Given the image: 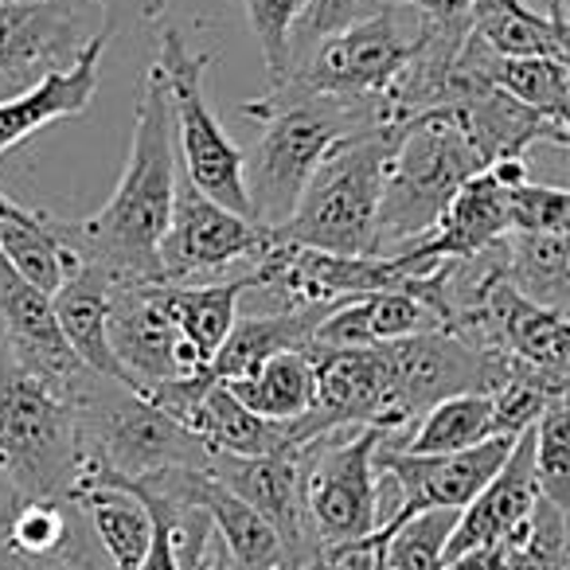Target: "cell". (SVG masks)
I'll use <instances>...</instances> for the list:
<instances>
[{
  "label": "cell",
  "instance_id": "1",
  "mask_svg": "<svg viewBox=\"0 0 570 570\" xmlns=\"http://www.w3.org/2000/svg\"><path fill=\"white\" fill-rule=\"evenodd\" d=\"M176 137L173 106H168L160 71L149 63L137 90L129 157L118 176L114 196L87 219H56L48 227L75 254L79 266L102 269L118 285H157V246L168 227L176 191Z\"/></svg>",
  "mask_w": 570,
  "mask_h": 570
},
{
  "label": "cell",
  "instance_id": "2",
  "mask_svg": "<svg viewBox=\"0 0 570 570\" xmlns=\"http://www.w3.org/2000/svg\"><path fill=\"white\" fill-rule=\"evenodd\" d=\"M79 442V476L71 497L82 484L121 481L137 484L165 469H199L212 465V445L165 411L141 399L137 391L90 372L67 399Z\"/></svg>",
  "mask_w": 570,
  "mask_h": 570
},
{
  "label": "cell",
  "instance_id": "3",
  "mask_svg": "<svg viewBox=\"0 0 570 570\" xmlns=\"http://www.w3.org/2000/svg\"><path fill=\"white\" fill-rule=\"evenodd\" d=\"M426 17L395 0L352 20L348 28L313 43L302 59H294L289 75L266 90L258 102H243V118H262L277 106L336 98V102H383L403 75L406 59L419 48Z\"/></svg>",
  "mask_w": 570,
  "mask_h": 570
},
{
  "label": "cell",
  "instance_id": "4",
  "mask_svg": "<svg viewBox=\"0 0 570 570\" xmlns=\"http://www.w3.org/2000/svg\"><path fill=\"white\" fill-rule=\"evenodd\" d=\"M254 121L262 126V137L250 145V153H243V184L250 219L269 230L294 215L313 168L336 141L375 126H399L383 102H336V98L277 106Z\"/></svg>",
  "mask_w": 570,
  "mask_h": 570
},
{
  "label": "cell",
  "instance_id": "5",
  "mask_svg": "<svg viewBox=\"0 0 570 570\" xmlns=\"http://www.w3.org/2000/svg\"><path fill=\"white\" fill-rule=\"evenodd\" d=\"M481 168V157L445 106L406 118L399 126L395 153H391L387 176H383L375 254H399L422 243L438 227L461 184Z\"/></svg>",
  "mask_w": 570,
  "mask_h": 570
},
{
  "label": "cell",
  "instance_id": "6",
  "mask_svg": "<svg viewBox=\"0 0 570 570\" xmlns=\"http://www.w3.org/2000/svg\"><path fill=\"white\" fill-rule=\"evenodd\" d=\"M399 126H375L336 141L313 168L294 215L274 235L325 254H375V215Z\"/></svg>",
  "mask_w": 570,
  "mask_h": 570
},
{
  "label": "cell",
  "instance_id": "7",
  "mask_svg": "<svg viewBox=\"0 0 570 570\" xmlns=\"http://www.w3.org/2000/svg\"><path fill=\"white\" fill-rule=\"evenodd\" d=\"M0 465L24 500H67L79 476L71 406L0 341Z\"/></svg>",
  "mask_w": 570,
  "mask_h": 570
},
{
  "label": "cell",
  "instance_id": "8",
  "mask_svg": "<svg viewBox=\"0 0 570 570\" xmlns=\"http://www.w3.org/2000/svg\"><path fill=\"white\" fill-rule=\"evenodd\" d=\"M153 28V67L165 82L168 106H173V137H176V165L180 173L204 191L207 199L230 207L238 215H250L243 184V149L227 137L215 110L207 106L204 82L219 51H191L184 32L168 20H157Z\"/></svg>",
  "mask_w": 570,
  "mask_h": 570
},
{
  "label": "cell",
  "instance_id": "9",
  "mask_svg": "<svg viewBox=\"0 0 570 570\" xmlns=\"http://www.w3.org/2000/svg\"><path fill=\"white\" fill-rule=\"evenodd\" d=\"M380 426L325 430L297 450V484H302V523L309 539V559L321 547L348 543L380 528L375 500V450Z\"/></svg>",
  "mask_w": 570,
  "mask_h": 570
},
{
  "label": "cell",
  "instance_id": "10",
  "mask_svg": "<svg viewBox=\"0 0 570 570\" xmlns=\"http://www.w3.org/2000/svg\"><path fill=\"white\" fill-rule=\"evenodd\" d=\"M387 352V414H383V434L387 442L403 438L430 406L453 395H492L528 372L523 364L508 360L497 348L461 341L458 333H422L406 341L383 344Z\"/></svg>",
  "mask_w": 570,
  "mask_h": 570
},
{
  "label": "cell",
  "instance_id": "11",
  "mask_svg": "<svg viewBox=\"0 0 570 570\" xmlns=\"http://www.w3.org/2000/svg\"><path fill=\"white\" fill-rule=\"evenodd\" d=\"M274 238H277L274 230L254 223L250 215H238L230 207L207 199L176 168L173 212H168V227L157 246V262H160L157 285L215 277L230 266L250 269L274 246Z\"/></svg>",
  "mask_w": 570,
  "mask_h": 570
},
{
  "label": "cell",
  "instance_id": "12",
  "mask_svg": "<svg viewBox=\"0 0 570 570\" xmlns=\"http://www.w3.org/2000/svg\"><path fill=\"white\" fill-rule=\"evenodd\" d=\"M95 9L90 0H0V79L24 90L40 75L71 67L102 28L90 24Z\"/></svg>",
  "mask_w": 570,
  "mask_h": 570
},
{
  "label": "cell",
  "instance_id": "13",
  "mask_svg": "<svg viewBox=\"0 0 570 570\" xmlns=\"http://www.w3.org/2000/svg\"><path fill=\"white\" fill-rule=\"evenodd\" d=\"M114 360L129 380V391L145 395L157 383H173L204 372V356L180 336L168 313L149 297L145 285H114L110 317H106Z\"/></svg>",
  "mask_w": 570,
  "mask_h": 570
},
{
  "label": "cell",
  "instance_id": "14",
  "mask_svg": "<svg viewBox=\"0 0 570 570\" xmlns=\"http://www.w3.org/2000/svg\"><path fill=\"white\" fill-rule=\"evenodd\" d=\"M445 110L453 114V121H458V129L473 145V153L481 157L484 168L500 165V160H523V153L531 145L547 141V145H559V149L570 145V121H554L547 114L531 110V106L515 102L512 95L484 82L473 67H469V79L461 87L458 102L445 106Z\"/></svg>",
  "mask_w": 570,
  "mask_h": 570
},
{
  "label": "cell",
  "instance_id": "15",
  "mask_svg": "<svg viewBox=\"0 0 570 570\" xmlns=\"http://www.w3.org/2000/svg\"><path fill=\"white\" fill-rule=\"evenodd\" d=\"M114 32H118V24L106 20L87 40V48L75 56L71 67L40 75V79L20 90L17 98L0 102V160L9 157L17 145H24L32 134L48 129L51 121L79 118V114L90 110L98 87H102V56H106V48H110Z\"/></svg>",
  "mask_w": 570,
  "mask_h": 570
},
{
  "label": "cell",
  "instance_id": "16",
  "mask_svg": "<svg viewBox=\"0 0 570 570\" xmlns=\"http://www.w3.org/2000/svg\"><path fill=\"white\" fill-rule=\"evenodd\" d=\"M520 180H528V160H500V165L481 168L458 188V196L450 199L438 227L422 243L406 246V250L422 254L430 262H445L473 258V254L497 246L512 230V223H508V188Z\"/></svg>",
  "mask_w": 570,
  "mask_h": 570
},
{
  "label": "cell",
  "instance_id": "17",
  "mask_svg": "<svg viewBox=\"0 0 570 570\" xmlns=\"http://www.w3.org/2000/svg\"><path fill=\"white\" fill-rule=\"evenodd\" d=\"M539 500V481H535V434L523 430L515 438L512 453L504 458V465L489 476L481 492L469 500L458 512L445 539V562L458 554L481 551V547H500L528 523L531 508Z\"/></svg>",
  "mask_w": 570,
  "mask_h": 570
},
{
  "label": "cell",
  "instance_id": "18",
  "mask_svg": "<svg viewBox=\"0 0 570 570\" xmlns=\"http://www.w3.org/2000/svg\"><path fill=\"white\" fill-rule=\"evenodd\" d=\"M207 476L230 489L238 500L254 508L277 539L285 543L289 570H302L309 562V539L302 523V484H297V450L266 453V458H235V453L212 450Z\"/></svg>",
  "mask_w": 570,
  "mask_h": 570
},
{
  "label": "cell",
  "instance_id": "19",
  "mask_svg": "<svg viewBox=\"0 0 570 570\" xmlns=\"http://www.w3.org/2000/svg\"><path fill=\"white\" fill-rule=\"evenodd\" d=\"M184 426L204 438L212 450L235 453V458H266V453H294L317 434H325V419L317 411L297 414V419H262L246 411L227 383H212L196 406L188 411Z\"/></svg>",
  "mask_w": 570,
  "mask_h": 570
},
{
  "label": "cell",
  "instance_id": "20",
  "mask_svg": "<svg viewBox=\"0 0 570 570\" xmlns=\"http://www.w3.org/2000/svg\"><path fill=\"white\" fill-rule=\"evenodd\" d=\"M317 367V406L328 430L341 426H380L387 414V352L372 348L317 352L309 356Z\"/></svg>",
  "mask_w": 570,
  "mask_h": 570
},
{
  "label": "cell",
  "instance_id": "21",
  "mask_svg": "<svg viewBox=\"0 0 570 570\" xmlns=\"http://www.w3.org/2000/svg\"><path fill=\"white\" fill-rule=\"evenodd\" d=\"M344 302H325V305H302V309H282V313H238L230 325L227 341L219 344V352L207 364V375L215 383H230L250 375L258 364H266L277 352H305L313 328L328 317Z\"/></svg>",
  "mask_w": 570,
  "mask_h": 570
},
{
  "label": "cell",
  "instance_id": "22",
  "mask_svg": "<svg viewBox=\"0 0 570 570\" xmlns=\"http://www.w3.org/2000/svg\"><path fill=\"white\" fill-rule=\"evenodd\" d=\"M110 277L95 266H79L56 294H51V309H56L59 333L71 344V352L79 356V364L87 372L114 380L121 387H129L126 372L114 360L110 336H106V317H110V294H114Z\"/></svg>",
  "mask_w": 570,
  "mask_h": 570
},
{
  "label": "cell",
  "instance_id": "23",
  "mask_svg": "<svg viewBox=\"0 0 570 570\" xmlns=\"http://www.w3.org/2000/svg\"><path fill=\"white\" fill-rule=\"evenodd\" d=\"M79 508L82 528L98 543L114 570H137L153 543V512L141 492L121 481H95L82 484L71 497Z\"/></svg>",
  "mask_w": 570,
  "mask_h": 570
},
{
  "label": "cell",
  "instance_id": "24",
  "mask_svg": "<svg viewBox=\"0 0 570 570\" xmlns=\"http://www.w3.org/2000/svg\"><path fill=\"white\" fill-rule=\"evenodd\" d=\"M145 289L168 313V321L180 328L184 341L204 356V364H212V356L227 341L230 325L238 317V297L246 289V274L212 277L207 285L176 282V285H145Z\"/></svg>",
  "mask_w": 570,
  "mask_h": 570
},
{
  "label": "cell",
  "instance_id": "25",
  "mask_svg": "<svg viewBox=\"0 0 570 570\" xmlns=\"http://www.w3.org/2000/svg\"><path fill=\"white\" fill-rule=\"evenodd\" d=\"M461 56H465V63L473 67L484 82H492V87H500L504 95H512L515 102L531 106V110L547 114V118H554V121H567V102H570V63L567 59L497 56V51L484 48L476 36H465Z\"/></svg>",
  "mask_w": 570,
  "mask_h": 570
},
{
  "label": "cell",
  "instance_id": "26",
  "mask_svg": "<svg viewBox=\"0 0 570 570\" xmlns=\"http://www.w3.org/2000/svg\"><path fill=\"white\" fill-rule=\"evenodd\" d=\"M497 250L500 274L512 289L551 309H570V235L508 230Z\"/></svg>",
  "mask_w": 570,
  "mask_h": 570
},
{
  "label": "cell",
  "instance_id": "27",
  "mask_svg": "<svg viewBox=\"0 0 570 570\" xmlns=\"http://www.w3.org/2000/svg\"><path fill=\"white\" fill-rule=\"evenodd\" d=\"M469 36H476L497 56L567 59L570 24L567 20L539 17L523 0H473L469 4Z\"/></svg>",
  "mask_w": 570,
  "mask_h": 570
},
{
  "label": "cell",
  "instance_id": "28",
  "mask_svg": "<svg viewBox=\"0 0 570 570\" xmlns=\"http://www.w3.org/2000/svg\"><path fill=\"white\" fill-rule=\"evenodd\" d=\"M227 391L262 419H297L317 406V367L305 352H277Z\"/></svg>",
  "mask_w": 570,
  "mask_h": 570
},
{
  "label": "cell",
  "instance_id": "29",
  "mask_svg": "<svg viewBox=\"0 0 570 570\" xmlns=\"http://www.w3.org/2000/svg\"><path fill=\"white\" fill-rule=\"evenodd\" d=\"M497 438V422H492V395H453L442 399L438 406H430L403 438L383 445L403 453H458L473 450V445Z\"/></svg>",
  "mask_w": 570,
  "mask_h": 570
},
{
  "label": "cell",
  "instance_id": "30",
  "mask_svg": "<svg viewBox=\"0 0 570 570\" xmlns=\"http://www.w3.org/2000/svg\"><path fill=\"white\" fill-rule=\"evenodd\" d=\"M0 254L28 285L48 297L79 269L75 254L48 227V212H28V207L12 219H0Z\"/></svg>",
  "mask_w": 570,
  "mask_h": 570
},
{
  "label": "cell",
  "instance_id": "31",
  "mask_svg": "<svg viewBox=\"0 0 570 570\" xmlns=\"http://www.w3.org/2000/svg\"><path fill=\"white\" fill-rule=\"evenodd\" d=\"M500 570H570L567 512L554 508L547 497H539L528 523L504 543Z\"/></svg>",
  "mask_w": 570,
  "mask_h": 570
},
{
  "label": "cell",
  "instance_id": "32",
  "mask_svg": "<svg viewBox=\"0 0 570 570\" xmlns=\"http://www.w3.org/2000/svg\"><path fill=\"white\" fill-rule=\"evenodd\" d=\"M75 531H79V512L67 500H20L17 512L9 515L0 551L28 554V559L59 554Z\"/></svg>",
  "mask_w": 570,
  "mask_h": 570
},
{
  "label": "cell",
  "instance_id": "33",
  "mask_svg": "<svg viewBox=\"0 0 570 570\" xmlns=\"http://www.w3.org/2000/svg\"><path fill=\"white\" fill-rule=\"evenodd\" d=\"M535 434V481L539 497L570 512V403L567 395L551 399L531 426Z\"/></svg>",
  "mask_w": 570,
  "mask_h": 570
},
{
  "label": "cell",
  "instance_id": "34",
  "mask_svg": "<svg viewBox=\"0 0 570 570\" xmlns=\"http://www.w3.org/2000/svg\"><path fill=\"white\" fill-rule=\"evenodd\" d=\"M458 520V512H419L399 523L383 547V570H442L445 539Z\"/></svg>",
  "mask_w": 570,
  "mask_h": 570
},
{
  "label": "cell",
  "instance_id": "35",
  "mask_svg": "<svg viewBox=\"0 0 570 570\" xmlns=\"http://www.w3.org/2000/svg\"><path fill=\"white\" fill-rule=\"evenodd\" d=\"M305 0H243L246 24L262 48L269 87L282 82L294 67V24L302 17Z\"/></svg>",
  "mask_w": 570,
  "mask_h": 570
},
{
  "label": "cell",
  "instance_id": "36",
  "mask_svg": "<svg viewBox=\"0 0 570 570\" xmlns=\"http://www.w3.org/2000/svg\"><path fill=\"white\" fill-rule=\"evenodd\" d=\"M364 325H367V341L372 344H391V341H406V336H422V333H442L438 317L406 289H383V294H367L364 297Z\"/></svg>",
  "mask_w": 570,
  "mask_h": 570
},
{
  "label": "cell",
  "instance_id": "37",
  "mask_svg": "<svg viewBox=\"0 0 570 570\" xmlns=\"http://www.w3.org/2000/svg\"><path fill=\"white\" fill-rule=\"evenodd\" d=\"M508 223L512 230L570 235V191L559 184H512L508 188Z\"/></svg>",
  "mask_w": 570,
  "mask_h": 570
},
{
  "label": "cell",
  "instance_id": "38",
  "mask_svg": "<svg viewBox=\"0 0 570 570\" xmlns=\"http://www.w3.org/2000/svg\"><path fill=\"white\" fill-rule=\"evenodd\" d=\"M360 17H367V0H305L294 24V59H302L313 43L341 32Z\"/></svg>",
  "mask_w": 570,
  "mask_h": 570
},
{
  "label": "cell",
  "instance_id": "39",
  "mask_svg": "<svg viewBox=\"0 0 570 570\" xmlns=\"http://www.w3.org/2000/svg\"><path fill=\"white\" fill-rule=\"evenodd\" d=\"M129 489L141 492V500L149 504V512H153V543H149V551H145V559H141V567H137V570H176L173 531H168V515H165V508H160V500L153 497V492H145L141 484H129Z\"/></svg>",
  "mask_w": 570,
  "mask_h": 570
},
{
  "label": "cell",
  "instance_id": "40",
  "mask_svg": "<svg viewBox=\"0 0 570 570\" xmlns=\"http://www.w3.org/2000/svg\"><path fill=\"white\" fill-rule=\"evenodd\" d=\"M79 512V508H75ZM79 539H82V520L79 531L71 535V543L59 554H40V559H28V554L0 551V570H79Z\"/></svg>",
  "mask_w": 570,
  "mask_h": 570
},
{
  "label": "cell",
  "instance_id": "41",
  "mask_svg": "<svg viewBox=\"0 0 570 570\" xmlns=\"http://www.w3.org/2000/svg\"><path fill=\"white\" fill-rule=\"evenodd\" d=\"M395 4H406V9L422 12L426 20L453 24V20H469V4H473V0H395Z\"/></svg>",
  "mask_w": 570,
  "mask_h": 570
},
{
  "label": "cell",
  "instance_id": "42",
  "mask_svg": "<svg viewBox=\"0 0 570 570\" xmlns=\"http://www.w3.org/2000/svg\"><path fill=\"white\" fill-rule=\"evenodd\" d=\"M504 562V543L500 547H481V551H469V554H458L450 559L442 570H500Z\"/></svg>",
  "mask_w": 570,
  "mask_h": 570
},
{
  "label": "cell",
  "instance_id": "43",
  "mask_svg": "<svg viewBox=\"0 0 570 570\" xmlns=\"http://www.w3.org/2000/svg\"><path fill=\"white\" fill-rule=\"evenodd\" d=\"M20 212H24V207H20L9 191H0V219H12V215H20Z\"/></svg>",
  "mask_w": 570,
  "mask_h": 570
},
{
  "label": "cell",
  "instance_id": "44",
  "mask_svg": "<svg viewBox=\"0 0 570 570\" xmlns=\"http://www.w3.org/2000/svg\"><path fill=\"white\" fill-rule=\"evenodd\" d=\"M551 4V20H567V0H547Z\"/></svg>",
  "mask_w": 570,
  "mask_h": 570
}]
</instances>
